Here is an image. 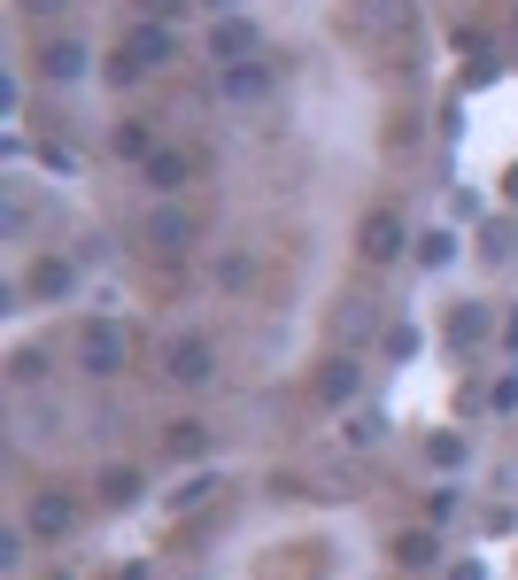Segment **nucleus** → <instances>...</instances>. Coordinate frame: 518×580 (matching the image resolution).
Masks as SVG:
<instances>
[{"mask_svg": "<svg viewBox=\"0 0 518 580\" xmlns=\"http://www.w3.org/2000/svg\"><path fill=\"white\" fill-rule=\"evenodd\" d=\"M124 325H109V318H93L86 333H78V372H93V379H109V372H124Z\"/></svg>", "mask_w": 518, "mask_h": 580, "instance_id": "obj_1", "label": "nucleus"}, {"mask_svg": "<svg viewBox=\"0 0 518 580\" xmlns=\"http://www.w3.org/2000/svg\"><path fill=\"white\" fill-rule=\"evenodd\" d=\"M171 55V31L163 24H140L132 31V39H124V47H116V62H109V78L116 86H124V78H140V70H155V62Z\"/></svg>", "mask_w": 518, "mask_h": 580, "instance_id": "obj_2", "label": "nucleus"}, {"mask_svg": "<svg viewBox=\"0 0 518 580\" xmlns=\"http://www.w3.org/2000/svg\"><path fill=\"white\" fill-rule=\"evenodd\" d=\"M356 240H364V256H372V263L403 256V217H395V209H372V217H364V232H356Z\"/></svg>", "mask_w": 518, "mask_h": 580, "instance_id": "obj_3", "label": "nucleus"}, {"mask_svg": "<svg viewBox=\"0 0 518 580\" xmlns=\"http://www.w3.org/2000/svg\"><path fill=\"white\" fill-rule=\"evenodd\" d=\"M163 364H171L178 387H202V379H209V341H171V356H163Z\"/></svg>", "mask_w": 518, "mask_h": 580, "instance_id": "obj_4", "label": "nucleus"}, {"mask_svg": "<svg viewBox=\"0 0 518 580\" xmlns=\"http://www.w3.org/2000/svg\"><path fill=\"white\" fill-rule=\"evenodd\" d=\"M39 70H47V78H62V86H70V78H78V70H86V47H78V39H55V47H47V55H39Z\"/></svg>", "mask_w": 518, "mask_h": 580, "instance_id": "obj_5", "label": "nucleus"}, {"mask_svg": "<svg viewBox=\"0 0 518 580\" xmlns=\"http://www.w3.org/2000/svg\"><path fill=\"white\" fill-rule=\"evenodd\" d=\"M209 47H217V55H225V62L256 55V24H240V16H225V24H217V39H209Z\"/></svg>", "mask_w": 518, "mask_h": 580, "instance_id": "obj_6", "label": "nucleus"}, {"mask_svg": "<svg viewBox=\"0 0 518 580\" xmlns=\"http://www.w3.org/2000/svg\"><path fill=\"white\" fill-rule=\"evenodd\" d=\"M147 240L155 248H186V209H155L147 217Z\"/></svg>", "mask_w": 518, "mask_h": 580, "instance_id": "obj_7", "label": "nucleus"}, {"mask_svg": "<svg viewBox=\"0 0 518 580\" xmlns=\"http://www.w3.org/2000/svg\"><path fill=\"white\" fill-rule=\"evenodd\" d=\"M31 534H70V503L62 495H39L31 503Z\"/></svg>", "mask_w": 518, "mask_h": 580, "instance_id": "obj_8", "label": "nucleus"}, {"mask_svg": "<svg viewBox=\"0 0 518 580\" xmlns=\"http://www.w3.org/2000/svg\"><path fill=\"white\" fill-rule=\"evenodd\" d=\"M480 256H488V263L518 256V225H503V217H488V232H480Z\"/></svg>", "mask_w": 518, "mask_h": 580, "instance_id": "obj_9", "label": "nucleus"}, {"mask_svg": "<svg viewBox=\"0 0 518 580\" xmlns=\"http://www.w3.org/2000/svg\"><path fill=\"white\" fill-rule=\"evenodd\" d=\"M317 395H325V403H348V395H356V364H325V379H317Z\"/></svg>", "mask_w": 518, "mask_h": 580, "instance_id": "obj_10", "label": "nucleus"}, {"mask_svg": "<svg viewBox=\"0 0 518 580\" xmlns=\"http://www.w3.org/2000/svg\"><path fill=\"white\" fill-rule=\"evenodd\" d=\"M116 155H124V163H147V155H155L147 124H116Z\"/></svg>", "mask_w": 518, "mask_h": 580, "instance_id": "obj_11", "label": "nucleus"}, {"mask_svg": "<svg viewBox=\"0 0 518 580\" xmlns=\"http://www.w3.org/2000/svg\"><path fill=\"white\" fill-rule=\"evenodd\" d=\"M395 557L418 573V565H433V557H441V542H433V534H403V542H395Z\"/></svg>", "mask_w": 518, "mask_h": 580, "instance_id": "obj_12", "label": "nucleus"}, {"mask_svg": "<svg viewBox=\"0 0 518 580\" xmlns=\"http://www.w3.org/2000/svg\"><path fill=\"white\" fill-rule=\"evenodd\" d=\"M418 256H426V263H433V271H441V263L457 256V232H441V225H433V232H426V240H418Z\"/></svg>", "mask_w": 518, "mask_h": 580, "instance_id": "obj_13", "label": "nucleus"}, {"mask_svg": "<svg viewBox=\"0 0 518 580\" xmlns=\"http://www.w3.org/2000/svg\"><path fill=\"white\" fill-rule=\"evenodd\" d=\"M225 93H232V101H248V93H263V70H248V62H232V70H225Z\"/></svg>", "mask_w": 518, "mask_h": 580, "instance_id": "obj_14", "label": "nucleus"}, {"mask_svg": "<svg viewBox=\"0 0 518 580\" xmlns=\"http://www.w3.org/2000/svg\"><path fill=\"white\" fill-rule=\"evenodd\" d=\"M31 287H39V294H70V263H39Z\"/></svg>", "mask_w": 518, "mask_h": 580, "instance_id": "obj_15", "label": "nucleus"}, {"mask_svg": "<svg viewBox=\"0 0 518 580\" xmlns=\"http://www.w3.org/2000/svg\"><path fill=\"white\" fill-rule=\"evenodd\" d=\"M147 178H155V186H163V194H171L178 178H186V163H178V155H147Z\"/></svg>", "mask_w": 518, "mask_h": 580, "instance_id": "obj_16", "label": "nucleus"}, {"mask_svg": "<svg viewBox=\"0 0 518 580\" xmlns=\"http://www.w3.org/2000/svg\"><path fill=\"white\" fill-rule=\"evenodd\" d=\"M433 464H464V441L457 434H433Z\"/></svg>", "mask_w": 518, "mask_h": 580, "instance_id": "obj_17", "label": "nucleus"}, {"mask_svg": "<svg viewBox=\"0 0 518 580\" xmlns=\"http://www.w3.org/2000/svg\"><path fill=\"white\" fill-rule=\"evenodd\" d=\"M449 580H488V573H480V565H457V573H449Z\"/></svg>", "mask_w": 518, "mask_h": 580, "instance_id": "obj_18", "label": "nucleus"}, {"mask_svg": "<svg viewBox=\"0 0 518 580\" xmlns=\"http://www.w3.org/2000/svg\"><path fill=\"white\" fill-rule=\"evenodd\" d=\"M24 8H31V16H47V8H62V0H24Z\"/></svg>", "mask_w": 518, "mask_h": 580, "instance_id": "obj_19", "label": "nucleus"}, {"mask_svg": "<svg viewBox=\"0 0 518 580\" xmlns=\"http://www.w3.org/2000/svg\"><path fill=\"white\" fill-rule=\"evenodd\" d=\"M209 8H232V0H209Z\"/></svg>", "mask_w": 518, "mask_h": 580, "instance_id": "obj_20", "label": "nucleus"}]
</instances>
